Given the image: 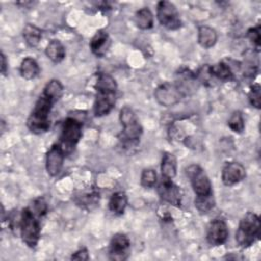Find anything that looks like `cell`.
I'll list each match as a JSON object with an SVG mask.
<instances>
[{
  "label": "cell",
  "mask_w": 261,
  "mask_h": 261,
  "mask_svg": "<svg viewBox=\"0 0 261 261\" xmlns=\"http://www.w3.org/2000/svg\"><path fill=\"white\" fill-rule=\"evenodd\" d=\"M53 104L54 102L45 95L42 94L39 97L27 120V126L32 133L43 134L48 130L50 126L49 113Z\"/></svg>",
  "instance_id": "obj_1"
},
{
  "label": "cell",
  "mask_w": 261,
  "mask_h": 261,
  "mask_svg": "<svg viewBox=\"0 0 261 261\" xmlns=\"http://www.w3.org/2000/svg\"><path fill=\"white\" fill-rule=\"evenodd\" d=\"M261 223L259 216L254 212H248L240 221L236 233V241L241 247H249L260 237Z\"/></svg>",
  "instance_id": "obj_2"
},
{
  "label": "cell",
  "mask_w": 261,
  "mask_h": 261,
  "mask_svg": "<svg viewBox=\"0 0 261 261\" xmlns=\"http://www.w3.org/2000/svg\"><path fill=\"white\" fill-rule=\"evenodd\" d=\"M19 231L22 242L30 248H35L40 240V223L31 208L22 209L19 218Z\"/></svg>",
  "instance_id": "obj_3"
},
{
  "label": "cell",
  "mask_w": 261,
  "mask_h": 261,
  "mask_svg": "<svg viewBox=\"0 0 261 261\" xmlns=\"http://www.w3.org/2000/svg\"><path fill=\"white\" fill-rule=\"evenodd\" d=\"M119 121L122 125V141L128 144H136L142 136L143 128L137 118L135 111L128 106L122 107L119 111Z\"/></svg>",
  "instance_id": "obj_4"
},
{
  "label": "cell",
  "mask_w": 261,
  "mask_h": 261,
  "mask_svg": "<svg viewBox=\"0 0 261 261\" xmlns=\"http://www.w3.org/2000/svg\"><path fill=\"white\" fill-rule=\"evenodd\" d=\"M82 127L83 122L75 117L69 116L63 121L58 145L65 155L70 153L79 143L82 137Z\"/></svg>",
  "instance_id": "obj_5"
},
{
  "label": "cell",
  "mask_w": 261,
  "mask_h": 261,
  "mask_svg": "<svg viewBox=\"0 0 261 261\" xmlns=\"http://www.w3.org/2000/svg\"><path fill=\"white\" fill-rule=\"evenodd\" d=\"M186 173L191 180L192 188L197 196L208 195L212 193V186L208 175L197 164H192L186 168Z\"/></svg>",
  "instance_id": "obj_6"
},
{
  "label": "cell",
  "mask_w": 261,
  "mask_h": 261,
  "mask_svg": "<svg viewBox=\"0 0 261 261\" xmlns=\"http://www.w3.org/2000/svg\"><path fill=\"white\" fill-rule=\"evenodd\" d=\"M157 18L160 24L168 30H177L181 20L175 5L169 1H160L157 4Z\"/></svg>",
  "instance_id": "obj_7"
},
{
  "label": "cell",
  "mask_w": 261,
  "mask_h": 261,
  "mask_svg": "<svg viewBox=\"0 0 261 261\" xmlns=\"http://www.w3.org/2000/svg\"><path fill=\"white\" fill-rule=\"evenodd\" d=\"M154 96L157 102L164 107H170L177 104L184 97L176 85L170 83H164L158 86L154 92Z\"/></svg>",
  "instance_id": "obj_8"
},
{
  "label": "cell",
  "mask_w": 261,
  "mask_h": 261,
  "mask_svg": "<svg viewBox=\"0 0 261 261\" xmlns=\"http://www.w3.org/2000/svg\"><path fill=\"white\" fill-rule=\"evenodd\" d=\"M130 242L128 238L121 232L115 233L109 245V258L111 260H125L129 254Z\"/></svg>",
  "instance_id": "obj_9"
},
{
  "label": "cell",
  "mask_w": 261,
  "mask_h": 261,
  "mask_svg": "<svg viewBox=\"0 0 261 261\" xmlns=\"http://www.w3.org/2000/svg\"><path fill=\"white\" fill-rule=\"evenodd\" d=\"M228 237V228L226 223L221 219H214L207 228L206 239L212 246H220L224 244Z\"/></svg>",
  "instance_id": "obj_10"
},
{
  "label": "cell",
  "mask_w": 261,
  "mask_h": 261,
  "mask_svg": "<svg viewBox=\"0 0 261 261\" xmlns=\"http://www.w3.org/2000/svg\"><path fill=\"white\" fill-rule=\"evenodd\" d=\"M158 194L163 201L179 206L181 201L180 190L176 185L173 184L172 179L162 177L158 185Z\"/></svg>",
  "instance_id": "obj_11"
},
{
  "label": "cell",
  "mask_w": 261,
  "mask_h": 261,
  "mask_svg": "<svg viewBox=\"0 0 261 261\" xmlns=\"http://www.w3.org/2000/svg\"><path fill=\"white\" fill-rule=\"evenodd\" d=\"M64 152L58 144L53 145L46 154V170L50 176H56L63 166Z\"/></svg>",
  "instance_id": "obj_12"
},
{
  "label": "cell",
  "mask_w": 261,
  "mask_h": 261,
  "mask_svg": "<svg viewBox=\"0 0 261 261\" xmlns=\"http://www.w3.org/2000/svg\"><path fill=\"white\" fill-rule=\"evenodd\" d=\"M246 177V169L239 162H228L221 172V179L225 186H233Z\"/></svg>",
  "instance_id": "obj_13"
},
{
  "label": "cell",
  "mask_w": 261,
  "mask_h": 261,
  "mask_svg": "<svg viewBox=\"0 0 261 261\" xmlns=\"http://www.w3.org/2000/svg\"><path fill=\"white\" fill-rule=\"evenodd\" d=\"M115 104V94L97 93V97L94 103L95 116H104L108 114Z\"/></svg>",
  "instance_id": "obj_14"
},
{
  "label": "cell",
  "mask_w": 261,
  "mask_h": 261,
  "mask_svg": "<svg viewBox=\"0 0 261 261\" xmlns=\"http://www.w3.org/2000/svg\"><path fill=\"white\" fill-rule=\"evenodd\" d=\"M109 46H110L109 36L105 31H102V30L96 32V34L92 37L90 41V49L98 57L103 56L107 52Z\"/></svg>",
  "instance_id": "obj_15"
},
{
  "label": "cell",
  "mask_w": 261,
  "mask_h": 261,
  "mask_svg": "<svg viewBox=\"0 0 261 261\" xmlns=\"http://www.w3.org/2000/svg\"><path fill=\"white\" fill-rule=\"evenodd\" d=\"M161 174L162 177L172 179L176 175V158L170 152H164L161 159Z\"/></svg>",
  "instance_id": "obj_16"
},
{
  "label": "cell",
  "mask_w": 261,
  "mask_h": 261,
  "mask_svg": "<svg viewBox=\"0 0 261 261\" xmlns=\"http://www.w3.org/2000/svg\"><path fill=\"white\" fill-rule=\"evenodd\" d=\"M217 41V33L214 29L207 27V25H201L198 29V42L201 47L208 49L215 45Z\"/></svg>",
  "instance_id": "obj_17"
},
{
  "label": "cell",
  "mask_w": 261,
  "mask_h": 261,
  "mask_svg": "<svg viewBox=\"0 0 261 261\" xmlns=\"http://www.w3.org/2000/svg\"><path fill=\"white\" fill-rule=\"evenodd\" d=\"M45 53L51 61L54 63H59L65 57V48L60 41L52 40L46 46Z\"/></svg>",
  "instance_id": "obj_18"
},
{
  "label": "cell",
  "mask_w": 261,
  "mask_h": 261,
  "mask_svg": "<svg viewBox=\"0 0 261 261\" xmlns=\"http://www.w3.org/2000/svg\"><path fill=\"white\" fill-rule=\"evenodd\" d=\"M95 88L97 93L105 94H115L117 90V85L115 80L107 73H99Z\"/></svg>",
  "instance_id": "obj_19"
},
{
  "label": "cell",
  "mask_w": 261,
  "mask_h": 261,
  "mask_svg": "<svg viewBox=\"0 0 261 261\" xmlns=\"http://www.w3.org/2000/svg\"><path fill=\"white\" fill-rule=\"evenodd\" d=\"M19 72L21 77H23L24 80H33L39 73V65L34 58L25 57L20 63Z\"/></svg>",
  "instance_id": "obj_20"
},
{
  "label": "cell",
  "mask_w": 261,
  "mask_h": 261,
  "mask_svg": "<svg viewBox=\"0 0 261 261\" xmlns=\"http://www.w3.org/2000/svg\"><path fill=\"white\" fill-rule=\"evenodd\" d=\"M210 69H211L212 75L220 81L227 82L232 80L233 77V71L230 64L224 61H220L214 65H210Z\"/></svg>",
  "instance_id": "obj_21"
},
{
  "label": "cell",
  "mask_w": 261,
  "mask_h": 261,
  "mask_svg": "<svg viewBox=\"0 0 261 261\" xmlns=\"http://www.w3.org/2000/svg\"><path fill=\"white\" fill-rule=\"evenodd\" d=\"M154 18L151 10L148 7L139 9L135 14V23L141 30H149L153 27Z\"/></svg>",
  "instance_id": "obj_22"
},
{
  "label": "cell",
  "mask_w": 261,
  "mask_h": 261,
  "mask_svg": "<svg viewBox=\"0 0 261 261\" xmlns=\"http://www.w3.org/2000/svg\"><path fill=\"white\" fill-rule=\"evenodd\" d=\"M22 37L30 47H37L41 41L42 32L35 24L28 23L22 30Z\"/></svg>",
  "instance_id": "obj_23"
},
{
  "label": "cell",
  "mask_w": 261,
  "mask_h": 261,
  "mask_svg": "<svg viewBox=\"0 0 261 261\" xmlns=\"http://www.w3.org/2000/svg\"><path fill=\"white\" fill-rule=\"evenodd\" d=\"M127 205V197L123 192H116L112 194L109 200V209L114 214L120 215L124 212Z\"/></svg>",
  "instance_id": "obj_24"
},
{
  "label": "cell",
  "mask_w": 261,
  "mask_h": 261,
  "mask_svg": "<svg viewBox=\"0 0 261 261\" xmlns=\"http://www.w3.org/2000/svg\"><path fill=\"white\" fill-rule=\"evenodd\" d=\"M63 94V86L58 80H51L49 81L43 91V95L49 98L52 102L56 103Z\"/></svg>",
  "instance_id": "obj_25"
},
{
  "label": "cell",
  "mask_w": 261,
  "mask_h": 261,
  "mask_svg": "<svg viewBox=\"0 0 261 261\" xmlns=\"http://www.w3.org/2000/svg\"><path fill=\"white\" fill-rule=\"evenodd\" d=\"M195 207L201 213L209 212L215 205V200L213 197V193L203 196H197L195 199Z\"/></svg>",
  "instance_id": "obj_26"
},
{
  "label": "cell",
  "mask_w": 261,
  "mask_h": 261,
  "mask_svg": "<svg viewBox=\"0 0 261 261\" xmlns=\"http://www.w3.org/2000/svg\"><path fill=\"white\" fill-rule=\"evenodd\" d=\"M227 125L228 127L234 132V133H242L245 128V122H244V117H243V114L241 111H234L228 121H227Z\"/></svg>",
  "instance_id": "obj_27"
},
{
  "label": "cell",
  "mask_w": 261,
  "mask_h": 261,
  "mask_svg": "<svg viewBox=\"0 0 261 261\" xmlns=\"http://www.w3.org/2000/svg\"><path fill=\"white\" fill-rule=\"evenodd\" d=\"M157 182L156 171L152 168L144 169L141 175V185L144 188H152Z\"/></svg>",
  "instance_id": "obj_28"
},
{
  "label": "cell",
  "mask_w": 261,
  "mask_h": 261,
  "mask_svg": "<svg viewBox=\"0 0 261 261\" xmlns=\"http://www.w3.org/2000/svg\"><path fill=\"white\" fill-rule=\"evenodd\" d=\"M248 97L251 105L259 109L261 105V88L259 84H254L253 86H251Z\"/></svg>",
  "instance_id": "obj_29"
},
{
  "label": "cell",
  "mask_w": 261,
  "mask_h": 261,
  "mask_svg": "<svg viewBox=\"0 0 261 261\" xmlns=\"http://www.w3.org/2000/svg\"><path fill=\"white\" fill-rule=\"evenodd\" d=\"M195 74H196L197 81L202 83V84H204V85L210 84L211 80L214 77L212 75V72H211V69H210V65H208V64H205L202 67H200L198 72L195 73Z\"/></svg>",
  "instance_id": "obj_30"
},
{
  "label": "cell",
  "mask_w": 261,
  "mask_h": 261,
  "mask_svg": "<svg viewBox=\"0 0 261 261\" xmlns=\"http://www.w3.org/2000/svg\"><path fill=\"white\" fill-rule=\"evenodd\" d=\"M33 211V213L36 215V216H43L46 214L47 210H48V206H47V203L45 201L44 198L42 197H39L37 199L34 200L33 202V207L31 209Z\"/></svg>",
  "instance_id": "obj_31"
},
{
  "label": "cell",
  "mask_w": 261,
  "mask_h": 261,
  "mask_svg": "<svg viewBox=\"0 0 261 261\" xmlns=\"http://www.w3.org/2000/svg\"><path fill=\"white\" fill-rule=\"evenodd\" d=\"M247 37L248 39L255 44L257 47L260 45V40H261V35H260V30L259 28H250L247 31Z\"/></svg>",
  "instance_id": "obj_32"
},
{
  "label": "cell",
  "mask_w": 261,
  "mask_h": 261,
  "mask_svg": "<svg viewBox=\"0 0 261 261\" xmlns=\"http://www.w3.org/2000/svg\"><path fill=\"white\" fill-rule=\"evenodd\" d=\"M89 252L86 248H82L71 255V260H89Z\"/></svg>",
  "instance_id": "obj_33"
},
{
  "label": "cell",
  "mask_w": 261,
  "mask_h": 261,
  "mask_svg": "<svg viewBox=\"0 0 261 261\" xmlns=\"http://www.w3.org/2000/svg\"><path fill=\"white\" fill-rule=\"evenodd\" d=\"M7 68H8V63H7V60H6V56L4 55L3 52H1V73L3 75L6 74Z\"/></svg>",
  "instance_id": "obj_34"
}]
</instances>
